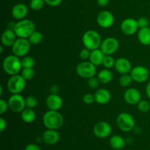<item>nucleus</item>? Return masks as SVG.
Listing matches in <instances>:
<instances>
[{
	"label": "nucleus",
	"instance_id": "f257e3e1",
	"mask_svg": "<svg viewBox=\"0 0 150 150\" xmlns=\"http://www.w3.org/2000/svg\"><path fill=\"white\" fill-rule=\"evenodd\" d=\"M42 121L47 129H58L63 125L64 118L59 111L48 110L44 113Z\"/></svg>",
	"mask_w": 150,
	"mask_h": 150
},
{
	"label": "nucleus",
	"instance_id": "f03ea898",
	"mask_svg": "<svg viewBox=\"0 0 150 150\" xmlns=\"http://www.w3.org/2000/svg\"><path fill=\"white\" fill-rule=\"evenodd\" d=\"M35 24L30 19H22L15 24L13 30L18 38H28L35 31Z\"/></svg>",
	"mask_w": 150,
	"mask_h": 150
},
{
	"label": "nucleus",
	"instance_id": "7ed1b4c3",
	"mask_svg": "<svg viewBox=\"0 0 150 150\" xmlns=\"http://www.w3.org/2000/svg\"><path fill=\"white\" fill-rule=\"evenodd\" d=\"M2 68L4 71L10 76L18 74L23 69L21 60L15 54L7 55L3 60Z\"/></svg>",
	"mask_w": 150,
	"mask_h": 150
},
{
	"label": "nucleus",
	"instance_id": "20e7f679",
	"mask_svg": "<svg viewBox=\"0 0 150 150\" xmlns=\"http://www.w3.org/2000/svg\"><path fill=\"white\" fill-rule=\"evenodd\" d=\"M82 43L85 48L92 51L100 48L102 43V39L100 34L97 31L89 29L86 31L82 36Z\"/></svg>",
	"mask_w": 150,
	"mask_h": 150
},
{
	"label": "nucleus",
	"instance_id": "39448f33",
	"mask_svg": "<svg viewBox=\"0 0 150 150\" xmlns=\"http://www.w3.org/2000/svg\"><path fill=\"white\" fill-rule=\"evenodd\" d=\"M26 81L21 75L10 76L7 83V89L12 94H21L26 87Z\"/></svg>",
	"mask_w": 150,
	"mask_h": 150
},
{
	"label": "nucleus",
	"instance_id": "423d86ee",
	"mask_svg": "<svg viewBox=\"0 0 150 150\" xmlns=\"http://www.w3.org/2000/svg\"><path fill=\"white\" fill-rule=\"evenodd\" d=\"M117 124L123 132H129L135 127V119L128 113H121L117 118Z\"/></svg>",
	"mask_w": 150,
	"mask_h": 150
},
{
	"label": "nucleus",
	"instance_id": "0eeeda50",
	"mask_svg": "<svg viewBox=\"0 0 150 150\" xmlns=\"http://www.w3.org/2000/svg\"><path fill=\"white\" fill-rule=\"evenodd\" d=\"M76 73L79 76L85 79L94 76L96 74V66L90 61H85L79 63L76 66Z\"/></svg>",
	"mask_w": 150,
	"mask_h": 150
},
{
	"label": "nucleus",
	"instance_id": "6e6552de",
	"mask_svg": "<svg viewBox=\"0 0 150 150\" xmlns=\"http://www.w3.org/2000/svg\"><path fill=\"white\" fill-rule=\"evenodd\" d=\"M31 48V44L26 38H18L12 46L13 54L18 57H23L28 54Z\"/></svg>",
	"mask_w": 150,
	"mask_h": 150
},
{
	"label": "nucleus",
	"instance_id": "1a4fd4ad",
	"mask_svg": "<svg viewBox=\"0 0 150 150\" xmlns=\"http://www.w3.org/2000/svg\"><path fill=\"white\" fill-rule=\"evenodd\" d=\"M9 108L14 113H21L26 108V101L20 94H12L7 101Z\"/></svg>",
	"mask_w": 150,
	"mask_h": 150
},
{
	"label": "nucleus",
	"instance_id": "9d476101",
	"mask_svg": "<svg viewBox=\"0 0 150 150\" xmlns=\"http://www.w3.org/2000/svg\"><path fill=\"white\" fill-rule=\"evenodd\" d=\"M119 47L120 43L118 40L114 37H108L103 40L100 49L105 55H111L117 51Z\"/></svg>",
	"mask_w": 150,
	"mask_h": 150
},
{
	"label": "nucleus",
	"instance_id": "9b49d317",
	"mask_svg": "<svg viewBox=\"0 0 150 150\" xmlns=\"http://www.w3.org/2000/svg\"><path fill=\"white\" fill-rule=\"evenodd\" d=\"M130 75L133 81L138 83L145 82L149 77V71L145 66H137L133 68L130 71Z\"/></svg>",
	"mask_w": 150,
	"mask_h": 150
},
{
	"label": "nucleus",
	"instance_id": "f8f14e48",
	"mask_svg": "<svg viewBox=\"0 0 150 150\" xmlns=\"http://www.w3.org/2000/svg\"><path fill=\"white\" fill-rule=\"evenodd\" d=\"M112 132V127L108 122L99 121L95 124L93 127V132L96 137L99 138H108Z\"/></svg>",
	"mask_w": 150,
	"mask_h": 150
},
{
	"label": "nucleus",
	"instance_id": "ddd939ff",
	"mask_svg": "<svg viewBox=\"0 0 150 150\" xmlns=\"http://www.w3.org/2000/svg\"><path fill=\"white\" fill-rule=\"evenodd\" d=\"M97 23L102 28L111 27L114 23V15L108 10H103L97 16Z\"/></svg>",
	"mask_w": 150,
	"mask_h": 150
},
{
	"label": "nucleus",
	"instance_id": "4468645a",
	"mask_svg": "<svg viewBox=\"0 0 150 150\" xmlns=\"http://www.w3.org/2000/svg\"><path fill=\"white\" fill-rule=\"evenodd\" d=\"M120 29L123 34L126 35H133L139 29L137 20L133 18L125 19L120 25Z\"/></svg>",
	"mask_w": 150,
	"mask_h": 150
},
{
	"label": "nucleus",
	"instance_id": "2eb2a0df",
	"mask_svg": "<svg viewBox=\"0 0 150 150\" xmlns=\"http://www.w3.org/2000/svg\"><path fill=\"white\" fill-rule=\"evenodd\" d=\"M45 104L49 110L58 111L62 108L63 104V100L60 96L57 94H51L47 96L45 99Z\"/></svg>",
	"mask_w": 150,
	"mask_h": 150
},
{
	"label": "nucleus",
	"instance_id": "dca6fc26",
	"mask_svg": "<svg viewBox=\"0 0 150 150\" xmlns=\"http://www.w3.org/2000/svg\"><path fill=\"white\" fill-rule=\"evenodd\" d=\"M125 101L129 104H137L142 100V94L140 91L134 88H129L124 94Z\"/></svg>",
	"mask_w": 150,
	"mask_h": 150
},
{
	"label": "nucleus",
	"instance_id": "f3484780",
	"mask_svg": "<svg viewBox=\"0 0 150 150\" xmlns=\"http://www.w3.org/2000/svg\"><path fill=\"white\" fill-rule=\"evenodd\" d=\"M114 68H115L116 71L121 74L130 73L132 69H133L130 60H127L125 57H120L116 60Z\"/></svg>",
	"mask_w": 150,
	"mask_h": 150
},
{
	"label": "nucleus",
	"instance_id": "a211bd4d",
	"mask_svg": "<svg viewBox=\"0 0 150 150\" xmlns=\"http://www.w3.org/2000/svg\"><path fill=\"white\" fill-rule=\"evenodd\" d=\"M60 139V135L57 129H47L42 135V140L48 145H54L57 144Z\"/></svg>",
	"mask_w": 150,
	"mask_h": 150
},
{
	"label": "nucleus",
	"instance_id": "6ab92c4d",
	"mask_svg": "<svg viewBox=\"0 0 150 150\" xmlns=\"http://www.w3.org/2000/svg\"><path fill=\"white\" fill-rule=\"evenodd\" d=\"M28 13V7L23 3L16 4L12 8L11 14L12 16L16 20H22L26 18Z\"/></svg>",
	"mask_w": 150,
	"mask_h": 150
},
{
	"label": "nucleus",
	"instance_id": "aec40b11",
	"mask_svg": "<svg viewBox=\"0 0 150 150\" xmlns=\"http://www.w3.org/2000/svg\"><path fill=\"white\" fill-rule=\"evenodd\" d=\"M17 40V35L13 29H7L1 34V41L3 46H13L14 43Z\"/></svg>",
	"mask_w": 150,
	"mask_h": 150
},
{
	"label": "nucleus",
	"instance_id": "412c9836",
	"mask_svg": "<svg viewBox=\"0 0 150 150\" xmlns=\"http://www.w3.org/2000/svg\"><path fill=\"white\" fill-rule=\"evenodd\" d=\"M95 101L99 104H106L111 101V94L105 88H100L95 93Z\"/></svg>",
	"mask_w": 150,
	"mask_h": 150
},
{
	"label": "nucleus",
	"instance_id": "4be33fe9",
	"mask_svg": "<svg viewBox=\"0 0 150 150\" xmlns=\"http://www.w3.org/2000/svg\"><path fill=\"white\" fill-rule=\"evenodd\" d=\"M105 54L100 50V49H97L92 50L91 51L90 57H89V61L95 65V66H100L103 65V62L104 57H105Z\"/></svg>",
	"mask_w": 150,
	"mask_h": 150
},
{
	"label": "nucleus",
	"instance_id": "5701e85b",
	"mask_svg": "<svg viewBox=\"0 0 150 150\" xmlns=\"http://www.w3.org/2000/svg\"><path fill=\"white\" fill-rule=\"evenodd\" d=\"M137 37L141 44L144 46H150V28L149 26L139 29Z\"/></svg>",
	"mask_w": 150,
	"mask_h": 150
},
{
	"label": "nucleus",
	"instance_id": "b1692460",
	"mask_svg": "<svg viewBox=\"0 0 150 150\" xmlns=\"http://www.w3.org/2000/svg\"><path fill=\"white\" fill-rule=\"evenodd\" d=\"M110 146L112 147L114 149L120 150L125 146L126 141L123 137L119 135H114L111 136L109 140Z\"/></svg>",
	"mask_w": 150,
	"mask_h": 150
},
{
	"label": "nucleus",
	"instance_id": "393cba45",
	"mask_svg": "<svg viewBox=\"0 0 150 150\" xmlns=\"http://www.w3.org/2000/svg\"><path fill=\"white\" fill-rule=\"evenodd\" d=\"M21 117L22 121L25 123L30 124L32 123L36 119V113L34 111L33 109L26 107L21 113Z\"/></svg>",
	"mask_w": 150,
	"mask_h": 150
},
{
	"label": "nucleus",
	"instance_id": "a878e982",
	"mask_svg": "<svg viewBox=\"0 0 150 150\" xmlns=\"http://www.w3.org/2000/svg\"><path fill=\"white\" fill-rule=\"evenodd\" d=\"M113 73L109 69H103L98 74V78L102 84H108L112 81Z\"/></svg>",
	"mask_w": 150,
	"mask_h": 150
},
{
	"label": "nucleus",
	"instance_id": "bb28decb",
	"mask_svg": "<svg viewBox=\"0 0 150 150\" xmlns=\"http://www.w3.org/2000/svg\"><path fill=\"white\" fill-rule=\"evenodd\" d=\"M42 34L41 33L40 31L35 30L32 35L29 36V38H28L29 43L32 45H38V44H40L42 41Z\"/></svg>",
	"mask_w": 150,
	"mask_h": 150
},
{
	"label": "nucleus",
	"instance_id": "cd10ccee",
	"mask_svg": "<svg viewBox=\"0 0 150 150\" xmlns=\"http://www.w3.org/2000/svg\"><path fill=\"white\" fill-rule=\"evenodd\" d=\"M133 81L130 74H122L120 78V85L122 87H128L131 85L132 82Z\"/></svg>",
	"mask_w": 150,
	"mask_h": 150
},
{
	"label": "nucleus",
	"instance_id": "c85d7f7f",
	"mask_svg": "<svg viewBox=\"0 0 150 150\" xmlns=\"http://www.w3.org/2000/svg\"><path fill=\"white\" fill-rule=\"evenodd\" d=\"M21 64L23 69L33 68L35 65V59L31 56H25L21 59Z\"/></svg>",
	"mask_w": 150,
	"mask_h": 150
},
{
	"label": "nucleus",
	"instance_id": "c756f323",
	"mask_svg": "<svg viewBox=\"0 0 150 150\" xmlns=\"http://www.w3.org/2000/svg\"><path fill=\"white\" fill-rule=\"evenodd\" d=\"M45 4V2L44 0H31L29 3V7L32 10L38 11L44 7Z\"/></svg>",
	"mask_w": 150,
	"mask_h": 150
},
{
	"label": "nucleus",
	"instance_id": "7c9ffc66",
	"mask_svg": "<svg viewBox=\"0 0 150 150\" xmlns=\"http://www.w3.org/2000/svg\"><path fill=\"white\" fill-rule=\"evenodd\" d=\"M21 75L26 80H31L35 76V71L33 68H26L22 69Z\"/></svg>",
	"mask_w": 150,
	"mask_h": 150
},
{
	"label": "nucleus",
	"instance_id": "2f4dec72",
	"mask_svg": "<svg viewBox=\"0 0 150 150\" xmlns=\"http://www.w3.org/2000/svg\"><path fill=\"white\" fill-rule=\"evenodd\" d=\"M138 110L142 113H146L150 110V103L147 100L142 99L137 104Z\"/></svg>",
	"mask_w": 150,
	"mask_h": 150
},
{
	"label": "nucleus",
	"instance_id": "473e14b6",
	"mask_svg": "<svg viewBox=\"0 0 150 150\" xmlns=\"http://www.w3.org/2000/svg\"><path fill=\"white\" fill-rule=\"evenodd\" d=\"M25 101H26V107L27 108L34 109L38 105V99H37L36 97L33 96H27L25 99Z\"/></svg>",
	"mask_w": 150,
	"mask_h": 150
},
{
	"label": "nucleus",
	"instance_id": "72a5a7b5",
	"mask_svg": "<svg viewBox=\"0 0 150 150\" xmlns=\"http://www.w3.org/2000/svg\"><path fill=\"white\" fill-rule=\"evenodd\" d=\"M115 61L114 57L111 55H105L104 57L103 62V65L104 66V67L105 69H111L112 67H114V65H115Z\"/></svg>",
	"mask_w": 150,
	"mask_h": 150
},
{
	"label": "nucleus",
	"instance_id": "f704fd0d",
	"mask_svg": "<svg viewBox=\"0 0 150 150\" xmlns=\"http://www.w3.org/2000/svg\"><path fill=\"white\" fill-rule=\"evenodd\" d=\"M87 84L90 88L92 89H96L98 86H99V84H100V80L98 79V76H92V77L89 78L87 81Z\"/></svg>",
	"mask_w": 150,
	"mask_h": 150
},
{
	"label": "nucleus",
	"instance_id": "c9c22d12",
	"mask_svg": "<svg viewBox=\"0 0 150 150\" xmlns=\"http://www.w3.org/2000/svg\"><path fill=\"white\" fill-rule=\"evenodd\" d=\"M90 54H91L90 50L84 47V49L81 50L80 52H79V57H80V58L81 59V60H83L85 61V60L89 59Z\"/></svg>",
	"mask_w": 150,
	"mask_h": 150
},
{
	"label": "nucleus",
	"instance_id": "e433bc0d",
	"mask_svg": "<svg viewBox=\"0 0 150 150\" xmlns=\"http://www.w3.org/2000/svg\"><path fill=\"white\" fill-rule=\"evenodd\" d=\"M83 101L85 104H91L95 101V95L92 94H86L83 97Z\"/></svg>",
	"mask_w": 150,
	"mask_h": 150
},
{
	"label": "nucleus",
	"instance_id": "4c0bfd02",
	"mask_svg": "<svg viewBox=\"0 0 150 150\" xmlns=\"http://www.w3.org/2000/svg\"><path fill=\"white\" fill-rule=\"evenodd\" d=\"M138 22V25H139V29H142V28H144V27H147L149 26V20L148 19H146V17H141L139 18V19L137 20Z\"/></svg>",
	"mask_w": 150,
	"mask_h": 150
},
{
	"label": "nucleus",
	"instance_id": "58836bf2",
	"mask_svg": "<svg viewBox=\"0 0 150 150\" xmlns=\"http://www.w3.org/2000/svg\"><path fill=\"white\" fill-rule=\"evenodd\" d=\"M9 108V104L8 102L7 101L4 99H0V113L1 114H4L7 111V110Z\"/></svg>",
	"mask_w": 150,
	"mask_h": 150
},
{
	"label": "nucleus",
	"instance_id": "ea45409f",
	"mask_svg": "<svg viewBox=\"0 0 150 150\" xmlns=\"http://www.w3.org/2000/svg\"><path fill=\"white\" fill-rule=\"evenodd\" d=\"M48 5L51 7H57L62 3V0H44Z\"/></svg>",
	"mask_w": 150,
	"mask_h": 150
},
{
	"label": "nucleus",
	"instance_id": "a19ab883",
	"mask_svg": "<svg viewBox=\"0 0 150 150\" xmlns=\"http://www.w3.org/2000/svg\"><path fill=\"white\" fill-rule=\"evenodd\" d=\"M24 150H41L38 145L35 144H29L25 147Z\"/></svg>",
	"mask_w": 150,
	"mask_h": 150
},
{
	"label": "nucleus",
	"instance_id": "79ce46f5",
	"mask_svg": "<svg viewBox=\"0 0 150 150\" xmlns=\"http://www.w3.org/2000/svg\"><path fill=\"white\" fill-rule=\"evenodd\" d=\"M6 126H7V121H6V120L3 119L2 117L0 118V132H4V129H6Z\"/></svg>",
	"mask_w": 150,
	"mask_h": 150
},
{
	"label": "nucleus",
	"instance_id": "37998d69",
	"mask_svg": "<svg viewBox=\"0 0 150 150\" xmlns=\"http://www.w3.org/2000/svg\"><path fill=\"white\" fill-rule=\"evenodd\" d=\"M108 2H109V0H97V3L100 7H105L108 5Z\"/></svg>",
	"mask_w": 150,
	"mask_h": 150
},
{
	"label": "nucleus",
	"instance_id": "c03bdc74",
	"mask_svg": "<svg viewBox=\"0 0 150 150\" xmlns=\"http://www.w3.org/2000/svg\"><path fill=\"white\" fill-rule=\"evenodd\" d=\"M146 94L147 96V97L150 99V81L147 83L146 87Z\"/></svg>",
	"mask_w": 150,
	"mask_h": 150
},
{
	"label": "nucleus",
	"instance_id": "a18cd8bd",
	"mask_svg": "<svg viewBox=\"0 0 150 150\" xmlns=\"http://www.w3.org/2000/svg\"><path fill=\"white\" fill-rule=\"evenodd\" d=\"M3 52V46H1L0 47V53H2Z\"/></svg>",
	"mask_w": 150,
	"mask_h": 150
},
{
	"label": "nucleus",
	"instance_id": "49530a36",
	"mask_svg": "<svg viewBox=\"0 0 150 150\" xmlns=\"http://www.w3.org/2000/svg\"></svg>",
	"mask_w": 150,
	"mask_h": 150
}]
</instances>
